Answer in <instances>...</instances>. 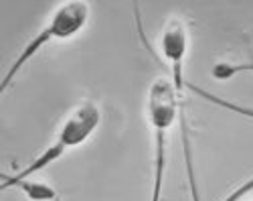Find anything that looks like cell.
Listing matches in <instances>:
<instances>
[{
    "label": "cell",
    "instance_id": "obj_6",
    "mask_svg": "<svg viewBox=\"0 0 253 201\" xmlns=\"http://www.w3.org/2000/svg\"><path fill=\"white\" fill-rule=\"evenodd\" d=\"M241 71H253V61L251 63H219L213 67V75L217 79H229Z\"/></svg>",
    "mask_w": 253,
    "mask_h": 201
},
{
    "label": "cell",
    "instance_id": "obj_9",
    "mask_svg": "<svg viewBox=\"0 0 253 201\" xmlns=\"http://www.w3.org/2000/svg\"><path fill=\"white\" fill-rule=\"evenodd\" d=\"M243 201H253V199H243Z\"/></svg>",
    "mask_w": 253,
    "mask_h": 201
},
{
    "label": "cell",
    "instance_id": "obj_1",
    "mask_svg": "<svg viewBox=\"0 0 253 201\" xmlns=\"http://www.w3.org/2000/svg\"><path fill=\"white\" fill-rule=\"evenodd\" d=\"M101 124V110L95 102H81L77 104L63 120V124L57 130V136L53 143L43 151L39 152L27 167H23L20 171H16L14 175H2V185L0 189H16L18 183L29 181L31 177H35L37 173L49 169L51 165H55L57 160H61L69 151L81 147L83 143H87L91 138V134L99 128Z\"/></svg>",
    "mask_w": 253,
    "mask_h": 201
},
{
    "label": "cell",
    "instance_id": "obj_3",
    "mask_svg": "<svg viewBox=\"0 0 253 201\" xmlns=\"http://www.w3.org/2000/svg\"><path fill=\"white\" fill-rule=\"evenodd\" d=\"M87 21H89V2H83V0H69V2L59 4L53 10V14L49 16L45 27L35 37L29 39V43L16 55L12 65L4 71L2 82H0V92L4 94L10 88L14 77L31 63V59H35L41 49H45L53 41H67V39L79 35L83 29H85Z\"/></svg>",
    "mask_w": 253,
    "mask_h": 201
},
{
    "label": "cell",
    "instance_id": "obj_2",
    "mask_svg": "<svg viewBox=\"0 0 253 201\" xmlns=\"http://www.w3.org/2000/svg\"><path fill=\"white\" fill-rule=\"evenodd\" d=\"M180 110H182V100L174 90L170 75H158L148 90V120H150L152 138H154L150 201L162 199L164 173H166V160H168V134H170Z\"/></svg>",
    "mask_w": 253,
    "mask_h": 201
},
{
    "label": "cell",
    "instance_id": "obj_4",
    "mask_svg": "<svg viewBox=\"0 0 253 201\" xmlns=\"http://www.w3.org/2000/svg\"><path fill=\"white\" fill-rule=\"evenodd\" d=\"M160 51L168 61V65H170V79L174 84L178 98L182 100V92H184L182 67H184V57L188 51V31H186L184 21L170 18L164 25L162 35H160Z\"/></svg>",
    "mask_w": 253,
    "mask_h": 201
},
{
    "label": "cell",
    "instance_id": "obj_8",
    "mask_svg": "<svg viewBox=\"0 0 253 201\" xmlns=\"http://www.w3.org/2000/svg\"><path fill=\"white\" fill-rule=\"evenodd\" d=\"M249 193H253V177L251 179H247L243 185H239L237 189H233L231 191L225 199H221V201H243V199H247V195Z\"/></svg>",
    "mask_w": 253,
    "mask_h": 201
},
{
    "label": "cell",
    "instance_id": "obj_7",
    "mask_svg": "<svg viewBox=\"0 0 253 201\" xmlns=\"http://www.w3.org/2000/svg\"><path fill=\"white\" fill-rule=\"evenodd\" d=\"M18 189H25L27 191V195L33 199V201H47V199H51L53 197V191L51 189H47V187H43V185H29V181H23V183H18L16 185Z\"/></svg>",
    "mask_w": 253,
    "mask_h": 201
},
{
    "label": "cell",
    "instance_id": "obj_5",
    "mask_svg": "<svg viewBox=\"0 0 253 201\" xmlns=\"http://www.w3.org/2000/svg\"><path fill=\"white\" fill-rule=\"evenodd\" d=\"M188 88H191L197 96L209 100L211 104H217V106H221V108H225V110H231V112H237V114H243V116L253 118V108H243V106H237V104H233V102H227V100H223V98H219V96H213V94H209V92H205V90H201V88H197V86H188Z\"/></svg>",
    "mask_w": 253,
    "mask_h": 201
}]
</instances>
